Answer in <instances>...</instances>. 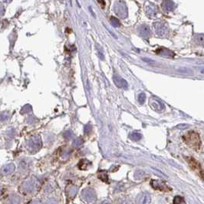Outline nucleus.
I'll return each instance as SVG.
<instances>
[{"label":"nucleus","mask_w":204,"mask_h":204,"mask_svg":"<svg viewBox=\"0 0 204 204\" xmlns=\"http://www.w3.org/2000/svg\"><path fill=\"white\" fill-rule=\"evenodd\" d=\"M184 203V198L179 196H175L174 200H173V204H183Z\"/></svg>","instance_id":"obj_23"},{"label":"nucleus","mask_w":204,"mask_h":204,"mask_svg":"<svg viewBox=\"0 0 204 204\" xmlns=\"http://www.w3.org/2000/svg\"><path fill=\"white\" fill-rule=\"evenodd\" d=\"M139 33L140 35L144 37V38H148L150 36V30L149 26L147 25H142L141 27L139 28Z\"/></svg>","instance_id":"obj_12"},{"label":"nucleus","mask_w":204,"mask_h":204,"mask_svg":"<svg viewBox=\"0 0 204 204\" xmlns=\"http://www.w3.org/2000/svg\"><path fill=\"white\" fill-rule=\"evenodd\" d=\"M102 204H111V203H108V202H104V203H103Z\"/></svg>","instance_id":"obj_34"},{"label":"nucleus","mask_w":204,"mask_h":204,"mask_svg":"<svg viewBox=\"0 0 204 204\" xmlns=\"http://www.w3.org/2000/svg\"><path fill=\"white\" fill-rule=\"evenodd\" d=\"M154 28L155 31H156L157 35H166V32H167V27L165 24H163L161 23H156L154 24Z\"/></svg>","instance_id":"obj_9"},{"label":"nucleus","mask_w":204,"mask_h":204,"mask_svg":"<svg viewBox=\"0 0 204 204\" xmlns=\"http://www.w3.org/2000/svg\"><path fill=\"white\" fill-rule=\"evenodd\" d=\"M1 9H2V16L4 14V9H3V6H1Z\"/></svg>","instance_id":"obj_32"},{"label":"nucleus","mask_w":204,"mask_h":204,"mask_svg":"<svg viewBox=\"0 0 204 204\" xmlns=\"http://www.w3.org/2000/svg\"><path fill=\"white\" fill-rule=\"evenodd\" d=\"M195 41L198 45H204V35H198L196 37Z\"/></svg>","instance_id":"obj_21"},{"label":"nucleus","mask_w":204,"mask_h":204,"mask_svg":"<svg viewBox=\"0 0 204 204\" xmlns=\"http://www.w3.org/2000/svg\"><path fill=\"white\" fill-rule=\"evenodd\" d=\"M46 204H58V202H57L56 200H55V199L52 198V199H50V200H48Z\"/></svg>","instance_id":"obj_31"},{"label":"nucleus","mask_w":204,"mask_h":204,"mask_svg":"<svg viewBox=\"0 0 204 204\" xmlns=\"http://www.w3.org/2000/svg\"><path fill=\"white\" fill-rule=\"evenodd\" d=\"M15 165L13 164H9L4 166L2 169V173L3 174H10V173H13L15 171Z\"/></svg>","instance_id":"obj_15"},{"label":"nucleus","mask_w":204,"mask_h":204,"mask_svg":"<svg viewBox=\"0 0 204 204\" xmlns=\"http://www.w3.org/2000/svg\"><path fill=\"white\" fill-rule=\"evenodd\" d=\"M150 184H151L153 188H154L155 190H158L167 192V191L171 190V188H169L168 186H166V184H164L163 182L159 181V180L152 179V180L150 181Z\"/></svg>","instance_id":"obj_8"},{"label":"nucleus","mask_w":204,"mask_h":204,"mask_svg":"<svg viewBox=\"0 0 204 204\" xmlns=\"http://www.w3.org/2000/svg\"><path fill=\"white\" fill-rule=\"evenodd\" d=\"M200 73L203 74H204V68H203V69L200 70Z\"/></svg>","instance_id":"obj_33"},{"label":"nucleus","mask_w":204,"mask_h":204,"mask_svg":"<svg viewBox=\"0 0 204 204\" xmlns=\"http://www.w3.org/2000/svg\"><path fill=\"white\" fill-rule=\"evenodd\" d=\"M82 144H83V141L81 138H76L73 141V146L75 147H79L80 146L82 145Z\"/></svg>","instance_id":"obj_24"},{"label":"nucleus","mask_w":204,"mask_h":204,"mask_svg":"<svg viewBox=\"0 0 204 204\" xmlns=\"http://www.w3.org/2000/svg\"><path fill=\"white\" fill-rule=\"evenodd\" d=\"M114 10L119 18H125L128 16V7L123 1H117L115 3Z\"/></svg>","instance_id":"obj_2"},{"label":"nucleus","mask_w":204,"mask_h":204,"mask_svg":"<svg viewBox=\"0 0 204 204\" xmlns=\"http://www.w3.org/2000/svg\"><path fill=\"white\" fill-rule=\"evenodd\" d=\"M150 202H151V196L150 193L147 192L140 193L136 199L137 204H150Z\"/></svg>","instance_id":"obj_7"},{"label":"nucleus","mask_w":204,"mask_h":204,"mask_svg":"<svg viewBox=\"0 0 204 204\" xmlns=\"http://www.w3.org/2000/svg\"><path fill=\"white\" fill-rule=\"evenodd\" d=\"M184 141L186 142V144L190 145L191 147L195 148V149H199L201 144L200 142V136L197 133L194 132V131H190L186 134L184 136Z\"/></svg>","instance_id":"obj_1"},{"label":"nucleus","mask_w":204,"mask_h":204,"mask_svg":"<svg viewBox=\"0 0 204 204\" xmlns=\"http://www.w3.org/2000/svg\"><path fill=\"white\" fill-rule=\"evenodd\" d=\"M120 204H132L130 200H125V199H121V202L119 203Z\"/></svg>","instance_id":"obj_30"},{"label":"nucleus","mask_w":204,"mask_h":204,"mask_svg":"<svg viewBox=\"0 0 204 204\" xmlns=\"http://www.w3.org/2000/svg\"><path fill=\"white\" fill-rule=\"evenodd\" d=\"M188 162H189V164H190V165L191 168H193L194 171H196V172H197L199 174L201 175L203 173V172L202 170H201V167H200V164H199V163H198V162L196 161L195 159H193V158L190 157V158L189 159Z\"/></svg>","instance_id":"obj_11"},{"label":"nucleus","mask_w":204,"mask_h":204,"mask_svg":"<svg viewBox=\"0 0 204 204\" xmlns=\"http://www.w3.org/2000/svg\"><path fill=\"white\" fill-rule=\"evenodd\" d=\"M149 104H150V107L157 112H161V111L165 110V106H164V104L161 103L156 98H151L150 99V101H149Z\"/></svg>","instance_id":"obj_6"},{"label":"nucleus","mask_w":204,"mask_h":204,"mask_svg":"<svg viewBox=\"0 0 204 204\" xmlns=\"http://www.w3.org/2000/svg\"><path fill=\"white\" fill-rule=\"evenodd\" d=\"M92 130V126L90 123H87V125L85 127V134L86 135H89Z\"/></svg>","instance_id":"obj_25"},{"label":"nucleus","mask_w":204,"mask_h":204,"mask_svg":"<svg viewBox=\"0 0 204 204\" xmlns=\"http://www.w3.org/2000/svg\"><path fill=\"white\" fill-rule=\"evenodd\" d=\"M31 111V107L29 104H26L22 108V113H29Z\"/></svg>","instance_id":"obj_27"},{"label":"nucleus","mask_w":204,"mask_h":204,"mask_svg":"<svg viewBox=\"0 0 204 204\" xmlns=\"http://www.w3.org/2000/svg\"><path fill=\"white\" fill-rule=\"evenodd\" d=\"M73 135H74V134H73L72 130H68L64 134V137H65L66 139H71V138L73 137Z\"/></svg>","instance_id":"obj_26"},{"label":"nucleus","mask_w":204,"mask_h":204,"mask_svg":"<svg viewBox=\"0 0 204 204\" xmlns=\"http://www.w3.org/2000/svg\"><path fill=\"white\" fill-rule=\"evenodd\" d=\"M142 137V135L141 134H139V133H137V132H133L132 134H130V139H132L133 141H140V140L141 139Z\"/></svg>","instance_id":"obj_20"},{"label":"nucleus","mask_w":204,"mask_h":204,"mask_svg":"<svg viewBox=\"0 0 204 204\" xmlns=\"http://www.w3.org/2000/svg\"><path fill=\"white\" fill-rule=\"evenodd\" d=\"M146 12H147V15L149 17H153V16H154L155 14H156L154 7L150 6V5H148V6L146 8Z\"/></svg>","instance_id":"obj_16"},{"label":"nucleus","mask_w":204,"mask_h":204,"mask_svg":"<svg viewBox=\"0 0 204 204\" xmlns=\"http://www.w3.org/2000/svg\"><path fill=\"white\" fill-rule=\"evenodd\" d=\"M98 57L101 58V60H104V55L103 53V51L101 49V48H98Z\"/></svg>","instance_id":"obj_28"},{"label":"nucleus","mask_w":204,"mask_h":204,"mask_svg":"<svg viewBox=\"0 0 204 204\" xmlns=\"http://www.w3.org/2000/svg\"><path fill=\"white\" fill-rule=\"evenodd\" d=\"M28 145H29V147L31 149V150H34V151L38 150L42 147L41 137L38 135H35V136L31 137V139L29 140Z\"/></svg>","instance_id":"obj_4"},{"label":"nucleus","mask_w":204,"mask_h":204,"mask_svg":"<svg viewBox=\"0 0 204 204\" xmlns=\"http://www.w3.org/2000/svg\"><path fill=\"white\" fill-rule=\"evenodd\" d=\"M178 72L183 74H190V75H191V74H193V71L190 69V68H181L178 69Z\"/></svg>","instance_id":"obj_18"},{"label":"nucleus","mask_w":204,"mask_h":204,"mask_svg":"<svg viewBox=\"0 0 204 204\" xmlns=\"http://www.w3.org/2000/svg\"><path fill=\"white\" fill-rule=\"evenodd\" d=\"M143 171H137L136 173H135L134 174V177L137 178V179H139V178H141V177H142V175H143Z\"/></svg>","instance_id":"obj_29"},{"label":"nucleus","mask_w":204,"mask_h":204,"mask_svg":"<svg viewBox=\"0 0 204 204\" xmlns=\"http://www.w3.org/2000/svg\"><path fill=\"white\" fill-rule=\"evenodd\" d=\"M162 8L164 11L166 12H171L175 8L174 2L172 1H164L162 3Z\"/></svg>","instance_id":"obj_13"},{"label":"nucleus","mask_w":204,"mask_h":204,"mask_svg":"<svg viewBox=\"0 0 204 204\" xmlns=\"http://www.w3.org/2000/svg\"><path fill=\"white\" fill-rule=\"evenodd\" d=\"M81 196L88 203H93L96 200V193L91 189H85L81 193Z\"/></svg>","instance_id":"obj_3"},{"label":"nucleus","mask_w":204,"mask_h":204,"mask_svg":"<svg viewBox=\"0 0 204 204\" xmlns=\"http://www.w3.org/2000/svg\"><path fill=\"white\" fill-rule=\"evenodd\" d=\"M156 53L162 56H168V57H173L174 55L173 52L170 51L167 48H160L156 51Z\"/></svg>","instance_id":"obj_14"},{"label":"nucleus","mask_w":204,"mask_h":204,"mask_svg":"<svg viewBox=\"0 0 204 204\" xmlns=\"http://www.w3.org/2000/svg\"><path fill=\"white\" fill-rule=\"evenodd\" d=\"M38 183L35 179H30L24 184V190L27 193H33L38 189Z\"/></svg>","instance_id":"obj_5"},{"label":"nucleus","mask_w":204,"mask_h":204,"mask_svg":"<svg viewBox=\"0 0 204 204\" xmlns=\"http://www.w3.org/2000/svg\"><path fill=\"white\" fill-rule=\"evenodd\" d=\"M91 164V162L88 161V160H81V161H80V163H79V168L81 169V170H85V169L87 168V165H90V164Z\"/></svg>","instance_id":"obj_17"},{"label":"nucleus","mask_w":204,"mask_h":204,"mask_svg":"<svg viewBox=\"0 0 204 204\" xmlns=\"http://www.w3.org/2000/svg\"><path fill=\"white\" fill-rule=\"evenodd\" d=\"M113 80H114V82H115L117 87H121V88H128V84L127 81H126L125 79L122 78L117 74H115L113 75Z\"/></svg>","instance_id":"obj_10"},{"label":"nucleus","mask_w":204,"mask_h":204,"mask_svg":"<svg viewBox=\"0 0 204 204\" xmlns=\"http://www.w3.org/2000/svg\"><path fill=\"white\" fill-rule=\"evenodd\" d=\"M145 101H146L145 93H144V92H141V94L138 95V101H139L140 104H143L145 102Z\"/></svg>","instance_id":"obj_22"},{"label":"nucleus","mask_w":204,"mask_h":204,"mask_svg":"<svg viewBox=\"0 0 204 204\" xmlns=\"http://www.w3.org/2000/svg\"><path fill=\"white\" fill-rule=\"evenodd\" d=\"M110 23L114 27H119L121 25V23H120L118 18L113 17V16L110 18Z\"/></svg>","instance_id":"obj_19"}]
</instances>
